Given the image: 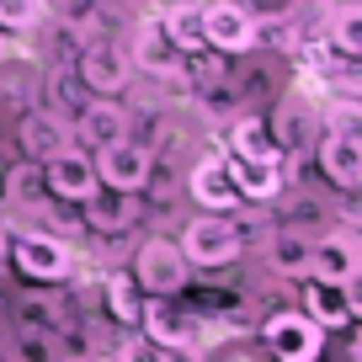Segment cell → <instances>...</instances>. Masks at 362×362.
I'll use <instances>...</instances> for the list:
<instances>
[{"label": "cell", "mask_w": 362, "mask_h": 362, "mask_svg": "<svg viewBox=\"0 0 362 362\" xmlns=\"http://www.w3.org/2000/svg\"><path fill=\"white\" fill-rule=\"evenodd\" d=\"M128 277L139 283L144 298H181L187 283H192V267H187V256H181V245L170 235H149V240H139L134 261H128Z\"/></svg>", "instance_id": "obj_1"}, {"label": "cell", "mask_w": 362, "mask_h": 362, "mask_svg": "<svg viewBox=\"0 0 362 362\" xmlns=\"http://www.w3.org/2000/svg\"><path fill=\"white\" fill-rule=\"evenodd\" d=\"M176 245L192 272H218V267H235L245 256V229L224 214H203V218H187Z\"/></svg>", "instance_id": "obj_2"}, {"label": "cell", "mask_w": 362, "mask_h": 362, "mask_svg": "<svg viewBox=\"0 0 362 362\" xmlns=\"http://www.w3.org/2000/svg\"><path fill=\"white\" fill-rule=\"evenodd\" d=\"M139 336H149L165 351H203L208 346V320L176 298H144L139 309Z\"/></svg>", "instance_id": "obj_3"}, {"label": "cell", "mask_w": 362, "mask_h": 362, "mask_svg": "<svg viewBox=\"0 0 362 362\" xmlns=\"http://www.w3.org/2000/svg\"><path fill=\"white\" fill-rule=\"evenodd\" d=\"M6 261L22 277H33V283H64L69 272H75V245L64 235H48V229H22L6 245Z\"/></svg>", "instance_id": "obj_4"}, {"label": "cell", "mask_w": 362, "mask_h": 362, "mask_svg": "<svg viewBox=\"0 0 362 362\" xmlns=\"http://www.w3.org/2000/svg\"><path fill=\"white\" fill-rule=\"evenodd\" d=\"M90 165H96V181H102L107 192L139 197L149 181H155V149L128 134V139H112V144L90 149Z\"/></svg>", "instance_id": "obj_5"}, {"label": "cell", "mask_w": 362, "mask_h": 362, "mask_svg": "<svg viewBox=\"0 0 362 362\" xmlns=\"http://www.w3.org/2000/svg\"><path fill=\"white\" fill-rule=\"evenodd\" d=\"M261 346L272 362H320L325 351V330L315 320H304L298 309H277L261 320Z\"/></svg>", "instance_id": "obj_6"}, {"label": "cell", "mask_w": 362, "mask_h": 362, "mask_svg": "<svg viewBox=\"0 0 362 362\" xmlns=\"http://www.w3.org/2000/svg\"><path fill=\"white\" fill-rule=\"evenodd\" d=\"M256 11H250L245 0H208L203 6V48L224 59H240L256 48Z\"/></svg>", "instance_id": "obj_7"}, {"label": "cell", "mask_w": 362, "mask_h": 362, "mask_svg": "<svg viewBox=\"0 0 362 362\" xmlns=\"http://www.w3.org/2000/svg\"><path fill=\"white\" fill-rule=\"evenodd\" d=\"M128 80H134V59H128L123 43L90 37V43L80 48V86H86L90 96H123Z\"/></svg>", "instance_id": "obj_8"}, {"label": "cell", "mask_w": 362, "mask_h": 362, "mask_svg": "<svg viewBox=\"0 0 362 362\" xmlns=\"http://www.w3.org/2000/svg\"><path fill=\"white\" fill-rule=\"evenodd\" d=\"M96 187L102 181H96V165H90V149L69 144L54 160H43V197H54V203H86Z\"/></svg>", "instance_id": "obj_9"}, {"label": "cell", "mask_w": 362, "mask_h": 362, "mask_svg": "<svg viewBox=\"0 0 362 362\" xmlns=\"http://www.w3.org/2000/svg\"><path fill=\"white\" fill-rule=\"evenodd\" d=\"M267 128H272V139H277V149H283L288 165H293L298 155H309V149L320 144L315 134H325V128H320V107H309L304 96H283V102L272 107Z\"/></svg>", "instance_id": "obj_10"}, {"label": "cell", "mask_w": 362, "mask_h": 362, "mask_svg": "<svg viewBox=\"0 0 362 362\" xmlns=\"http://www.w3.org/2000/svg\"><path fill=\"white\" fill-rule=\"evenodd\" d=\"M357 283H315V277H304V293H298V315L315 320L320 330H346L351 320H357Z\"/></svg>", "instance_id": "obj_11"}, {"label": "cell", "mask_w": 362, "mask_h": 362, "mask_svg": "<svg viewBox=\"0 0 362 362\" xmlns=\"http://www.w3.org/2000/svg\"><path fill=\"white\" fill-rule=\"evenodd\" d=\"M357 272H362V245L351 229L315 235V245H309V277L315 283H357Z\"/></svg>", "instance_id": "obj_12"}, {"label": "cell", "mask_w": 362, "mask_h": 362, "mask_svg": "<svg viewBox=\"0 0 362 362\" xmlns=\"http://www.w3.org/2000/svg\"><path fill=\"white\" fill-rule=\"evenodd\" d=\"M128 134H134V117H128L123 96H90L75 112V123H69V139H80L90 149L112 144V139H128Z\"/></svg>", "instance_id": "obj_13"}, {"label": "cell", "mask_w": 362, "mask_h": 362, "mask_svg": "<svg viewBox=\"0 0 362 362\" xmlns=\"http://www.w3.org/2000/svg\"><path fill=\"white\" fill-rule=\"evenodd\" d=\"M315 160L336 192H357L362 187V134H325L315 144Z\"/></svg>", "instance_id": "obj_14"}, {"label": "cell", "mask_w": 362, "mask_h": 362, "mask_svg": "<svg viewBox=\"0 0 362 362\" xmlns=\"http://www.w3.org/2000/svg\"><path fill=\"white\" fill-rule=\"evenodd\" d=\"M187 192H192V203L203 208V214H235L240 208V192H235V181H229V170H224V155L197 160L192 176H187Z\"/></svg>", "instance_id": "obj_15"}, {"label": "cell", "mask_w": 362, "mask_h": 362, "mask_svg": "<svg viewBox=\"0 0 362 362\" xmlns=\"http://www.w3.org/2000/svg\"><path fill=\"white\" fill-rule=\"evenodd\" d=\"M224 170L235 181L240 203H272L288 187V160H229L224 155Z\"/></svg>", "instance_id": "obj_16"}, {"label": "cell", "mask_w": 362, "mask_h": 362, "mask_svg": "<svg viewBox=\"0 0 362 362\" xmlns=\"http://www.w3.org/2000/svg\"><path fill=\"white\" fill-rule=\"evenodd\" d=\"M16 144H22V155L33 160V165H43V160H54L59 149H69L75 139H69V123H59L54 112L33 107V112L16 123Z\"/></svg>", "instance_id": "obj_17"}, {"label": "cell", "mask_w": 362, "mask_h": 362, "mask_svg": "<svg viewBox=\"0 0 362 362\" xmlns=\"http://www.w3.org/2000/svg\"><path fill=\"white\" fill-rule=\"evenodd\" d=\"M80 218H86L90 235H123V229H134V218H139V197L96 187V192L80 203Z\"/></svg>", "instance_id": "obj_18"}, {"label": "cell", "mask_w": 362, "mask_h": 362, "mask_svg": "<svg viewBox=\"0 0 362 362\" xmlns=\"http://www.w3.org/2000/svg\"><path fill=\"white\" fill-rule=\"evenodd\" d=\"M309 245H315V235H304V229H272L267 245H261L267 272L272 277H298V283H304L309 277Z\"/></svg>", "instance_id": "obj_19"}, {"label": "cell", "mask_w": 362, "mask_h": 362, "mask_svg": "<svg viewBox=\"0 0 362 362\" xmlns=\"http://www.w3.org/2000/svg\"><path fill=\"white\" fill-rule=\"evenodd\" d=\"M224 155H229V160H283V149H277V139H272L267 117L245 112V117H235V123H229Z\"/></svg>", "instance_id": "obj_20"}, {"label": "cell", "mask_w": 362, "mask_h": 362, "mask_svg": "<svg viewBox=\"0 0 362 362\" xmlns=\"http://www.w3.org/2000/svg\"><path fill=\"white\" fill-rule=\"evenodd\" d=\"M320 37H330V48H336L341 64H357L362 59V6L357 0H336L330 16L320 22Z\"/></svg>", "instance_id": "obj_21"}, {"label": "cell", "mask_w": 362, "mask_h": 362, "mask_svg": "<svg viewBox=\"0 0 362 362\" xmlns=\"http://www.w3.org/2000/svg\"><path fill=\"white\" fill-rule=\"evenodd\" d=\"M128 59H134V69H149V75H160V80L181 75V54L165 43V33H160L155 16L139 22V37H134V48H128Z\"/></svg>", "instance_id": "obj_22"}, {"label": "cell", "mask_w": 362, "mask_h": 362, "mask_svg": "<svg viewBox=\"0 0 362 362\" xmlns=\"http://www.w3.org/2000/svg\"><path fill=\"white\" fill-rule=\"evenodd\" d=\"M102 309H107V320H112V325L139 330V309H144V293H139V283L128 277V267H123V272H107V277H102Z\"/></svg>", "instance_id": "obj_23"}, {"label": "cell", "mask_w": 362, "mask_h": 362, "mask_svg": "<svg viewBox=\"0 0 362 362\" xmlns=\"http://www.w3.org/2000/svg\"><path fill=\"white\" fill-rule=\"evenodd\" d=\"M155 22H160L165 43L176 48L181 59H187V54H203V6L181 0V6H165V16H155Z\"/></svg>", "instance_id": "obj_24"}, {"label": "cell", "mask_w": 362, "mask_h": 362, "mask_svg": "<svg viewBox=\"0 0 362 362\" xmlns=\"http://www.w3.org/2000/svg\"><path fill=\"white\" fill-rule=\"evenodd\" d=\"M0 362H59V336L33 325H11L6 346H0Z\"/></svg>", "instance_id": "obj_25"}, {"label": "cell", "mask_w": 362, "mask_h": 362, "mask_svg": "<svg viewBox=\"0 0 362 362\" xmlns=\"http://www.w3.org/2000/svg\"><path fill=\"white\" fill-rule=\"evenodd\" d=\"M80 107H86V96L75 90L69 69H48V80H43V112H54L59 123H75Z\"/></svg>", "instance_id": "obj_26"}, {"label": "cell", "mask_w": 362, "mask_h": 362, "mask_svg": "<svg viewBox=\"0 0 362 362\" xmlns=\"http://www.w3.org/2000/svg\"><path fill=\"white\" fill-rule=\"evenodd\" d=\"M6 203H11V208H33V203H43V165L22 160V165L6 170Z\"/></svg>", "instance_id": "obj_27"}, {"label": "cell", "mask_w": 362, "mask_h": 362, "mask_svg": "<svg viewBox=\"0 0 362 362\" xmlns=\"http://www.w3.org/2000/svg\"><path fill=\"white\" fill-rule=\"evenodd\" d=\"M112 362H176V351H165V346H155L149 336L128 330V336L112 346Z\"/></svg>", "instance_id": "obj_28"}, {"label": "cell", "mask_w": 362, "mask_h": 362, "mask_svg": "<svg viewBox=\"0 0 362 362\" xmlns=\"http://www.w3.org/2000/svg\"><path fill=\"white\" fill-rule=\"evenodd\" d=\"M43 22V0H0V33H27Z\"/></svg>", "instance_id": "obj_29"}, {"label": "cell", "mask_w": 362, "mask_h": 362, "mask_svg": "<svg viewBox=\"0 0 362 362\" xmlns=\"http://www.w3.org/2000/svg\"><path fill=\"white\" fill-rule=\"evenodd\" d=\"M6 336H11V315L0 309V346H6Z\"/></svg>", "instance_id": "obj_30"}, {"label": "cell", "mask_w": 362, "mask_h": 362, "mask_svg": "<svg viewBox=\"0 0 362 362\" xmlns=\"http://www.w3.org/2000/svg\"><path fill=\"white\" fill-rule=\"evenodd\" d=\"M6 245H11V235H6V224H0V267H6Z\"/></svg>", "instance_id": "obj_31"}, {"label": "cell", "mask_w": 362, "mask_h": 362, "mask_svg": "<svg viewBox=\"0 0 362 362\" xmlns=\"http://www.w3.org/2000/svg\"><path fill=\"white\" fill-rule=\"evenodd\" d=\"M11 43H16V37H11V33H0V59L11 54Z\"/></svg>", "instance_id": "obj_32"}, {"label": "cell", "mask_w": 362, "mask_h": 362, "mask_svg": "<svg viewBox=\"0 0 362 362\" xmlns=\"http://www.w3.org/2000/svg\"><path fill=\"white\" fill-rule=\"evenodd\" d=\"M59 362H90V357H59Z\"/></svg>", "instance_id": "obj_33"}]
</instances>
